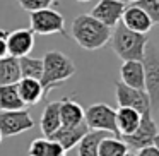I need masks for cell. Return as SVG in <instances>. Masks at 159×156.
<instances>
[{"label":"cell","instance_id":"1","mask_svg":"<svg viewBox=\"0 0 159 156\" xmlns=\"http://www.w3.org/2000/svg\"><path fill=\"white\" fill-rule=\"evenodd\" d=\"M72 38L84 50H99L110 41L111 29L101 24L91 14H80L72 22Z\"/></svg>","mask_w":159,"mask_h":156},{"label":"cell","instance_id":"2","mask_svg":"<svg viewBox=\"0 0 159 156\" xmlns=\"http://www.w3.org/2000/svg\"><path fill=\"white\" fill-rule=\"evenodd\" d=\"M43 76L39 79L45 91V96L52 89L62 86L65 81H69L74 74L77 72L75 64L70 57H67L65 53L57 52V50H50L43 57Z\"/></svg>","mask_w":159,"mask_h":156},{"label":"cell","instance_id":"3","mask_svg":"<svg viewBox=\"0 0 159 156\" xmlns=\"http://www.w3.org/2000/svg\"><path fill=\"white\" fill-rule=\"evenodd\" d=\"M110 43L113 52L116 53V57H120L123 62H127V60H142L149 38L145 35H140V33L130 31L121 22H118L115 26V29L111 31Z\"/></svg>","mask_w":159,"mask_h":156},{"label":"cell","instance_id":"4","mask_svg":"<svg viewBox=\"0 0 159 156\" xmlns=\"http://www.w3.org/2000/svg\"><path fill=\"white\" fill-rule=\"evenodd\" d=\"M144 65V76H145V93L151 101V111H159V48L152 43H147L145 53L142 59Z\"/></svg>","mask_w":159,"mask_h":156},{"label":"cell","instance_id":"5","mask_svg":"<svg viewBox=\"0 0 159 156\" xmlns=\"http://www.w3.org/2000/svg\"><path fill=\"white\" fill-rule=\"evenodd\" d=\"M84 124L89 130H101L120 137L116 129V110L106 103H94L87 106V110H84Z\"/></svg>","mask_w":159,"mask_h":156},{"label":"cell","instance_id":"6","mask_svg":"<svg viewBox=\"0 0 159 156\" xmlns=\"http://www.w3.org/2000/svg\"><path fill=\"white\" fill-rule=\"evenodd\" d=\"M31 29L34 35H63L67 36L65 31V17L55 9H41L34 11L29 16Z\"/></svg>","mask_w":159,"mask_h":156},{"label":"cell","instance_id":"7","mask_svg":"<svg viewBox=\"0 0 159 156\" xmlns=\"http://www.w3.org/2000/svg\"><path fill=\"white\" fill-rule=\"evenodd\" d=\"M34 127L29 110H12V111H0V132L2 137H12L22 132H28Z\"/></svg>","mask_w":159,"mask_h":156},{"label":"cell","instance_id":"8","mask_svg":"<svg viewBox=\"0 0 159 156\" xmlns=\"http://www.w3.org/2000/svg\"><path fill=\"white\" fill-rule=\"evenodd\" d=\"M159 132L157 124H156L152 113H144L142 115V120L139 124V127L135 129L134 134H128V135H120V139L127 144L128 149H142V148H147V146H152L154 142L156 134Z\"/></svg>","mask_w":159,"mask_h":156},{"label":"cell","instance_id":"9","mask_svg":"<svg viewBox=\"0 0 159 156\" xmlns=\"http://www.w3.org/2000/svg\"><path fill=\"white\" fill-rule=\"evenodd\" d=\"M115 91H116L118 106L134 108V110H137L140 115L151 111V101H149V96L144 89H134V87H128V86H125L123 83L118 81V83L115 84Z\"/></svg>","mask_w":159,"mask_h":156},{"label":"cell","instance_id":"10","mask_svg":"<svg viewBox=\"0 0 159 156\" xmlns=\"http://www.w3.org/2000/svg\"><path fill=\"white\" fill-rule=\"evenodd\" d=\"M125 9H127V5L123 0H99L93 7L91 16L111 29L118 22H121V16H123Z\"/></svg>","mask_w":159,"mask_h":156},{"label":"cell","instance_id":"11","mask_svg":"<svg viewBox=\"0 0 159 156\" xmlns=\"http://www.w3.org/2000/svg\"><path fill=\"white\" fill-rule=\"evenodd\" d=\"M34 48V33L31 28L14 29L7 36V53L11 57L21 59L29 55V52Z\"/></svg>","mask_w":159,"mask_h":156},{"label":"cell","instance_id":"12","mask_svg":"<svg viewBox=\"0 0 159 156\" xmlns=\"http://www.w3.org/2000/svg\"><path fill=\"white\" fill-rule=\"evenodd\" d=\"M121 24L125 28H128L130 31L134 33H140V35H145V33L151 31L152 24L154 22L151 21L145 11H142L139 5H130V7L125 9L123 16H121Z\"/></svg>","mask_w":159,"mask_h":156},{"label":"cell","instance_id":"13","mask_svg":"<svg viewBox=\"0 0 159 156\" xmlns=\"http://www.w3.org/2000/svg\"><path fill=\"white\" fill-rule=\"evenodd\" d=\"M89 132L86 124H80V125H75V127H67V125H60L48 139L58 142L65 151H70L72 148H75L77 144L80 142V139Z\"/></svg>","mask_w":159,"mask_h":156},{"label":"cell","instance_id":"14","mask_svg":"<svg viewBox=\"0 0 159 156\" xmlns=\"http://www.w3.org/2000/svg\"><path fill=\"white\" fill-rule=\"evenodd\" d=\"M120 77H121L120 83H123L125 86L134 87V89H144L145 76H144L142 60H127V62H123L120 67Z\"/></svg>","mask_w":159,"mask_h":156},{"label":"cell","instance_id":"15","mask_svg":"<svg viewBox=\"0 0 159 156\" xmlns=\"http://www.w3.org/2000/svg\"><path fill=\"white\" fill-rule=\"evenodd\" d=\"M60 122L67 127H75L84 124V108L70 96L60 100Z\"/></svg>","mask_w":159,"mask_h":156},{"label":"cell","instance_id":"16","mask_svg":"<svg viewBox=\"0 0 159 156\" xmlns=\"http://www.w3.org/2000/svg\"><path fill=\"white\" fill-rule=\"evenodd\" d=\"M16 86H17V93L26 106L38 105L45 98V91H43V86L38 79H24L22 77Z\"/></svg>","mask_w":159,"mask_h":156},{"label":"cell","instance_id":"17","mask_svg":"<svg viewBox=\"0 0 159 156\" xmlns=\"http://www.w3.org/2000/svg\"><path fill=\"white\" fill-rule=\"evenodd\" d=\"M142 120V115L134 108H127V106H120L116 110V129H118V135H128L134 134L135 129L139 127Z\"/></svg>","mask_w":159,"mask_h":156},{"label":"cell","instance_id":"18","mask_svg":"<svg viewBox=\"0 0 159 156\" xmlns=\"http://www.w3.org/2000/svg\"><path fill=\"white\" fill-rule=\"evenodd\" d=\"M60 125H62V122H60V101H50L41 115V122H39L41 132L45 134V137H50Z\"/></svg>","mask_w":159,"mask_h":156},{"label":"cell","instance_id":"19","mask_svg":"<svg viewBox=\"0 0 159 156\" xmlns=\"http://www.w3.org/2000/svg\"><path fill=\"white\" fill-rule=\"evenodd\" d=\"M21 81V69H19V59L16 57H4L0 59V86H11Z\"/></svg>","mask_w":159,"mask_h":156},{"label":"cell","instance_id":"20","mask_svg":"<svg viewBox=\"0 0 159 156\" xmlns=\"http://www.w3.org/2000/svg\"><path fill=\"white\" fill-rule=\"evenodd\" d=\"M108 132L101 130H89L80 142L77 144V154L79 156H99V142L108 137Z\"/></svg>","mask_w":159,"mask_h":156},{"label":"cell","instance_id":"21","mask_svg":"<svg viewBox=\"0 0 159 156\" xmlns=\"http://www.w3.org/2000/svg\"><path fill=\"white\" fill-rule=\"evenodd\" d=\"M22 108H26V105L22 103L16 84H11V86H0V111L22 110Z\"/></svg>","mask_w":159,"mask_h":156},{"label":"cell","instance_id":"22","mask_svg":"<svg viewBox=\"0 0 159 156\" xmlns=\"http://www.w3.org/2000/svg\"><path fill=\"white\" fill-rule=\"evenodd\" d=\"M19 69H21V79H41L43 76V60L34 57H21L19 59Z\"/></svg>","mask_w":159,"mask_h":156},{"label":"cell","instance_id":"23","mask_svg":"<svg viewBox=\"0 0 159 156\" xmlns=\"http://www.w3.org/2000/svg\"><path fill=\"white\" fill-rule=\"evenodd\" d=\"M127 151V144L115 135H108L99 142V156H125Z\"/></svg>","mask_w":159,"mask_h":156},{"label":"cell","instance_id":"24","mask_svg":"<svg viewBox=\"0 0 159 156\" xmlns=\"http://www.w3.org/2000/svg\"><path fill=\"white\" fill-rule=\"evenodd\" d=\"M29 156H50V139L48 137H39L29 144L28 149Z\"/></svg>","mask_w":159,"mask_h":156},{"label":"cell","instance_id":"25","mask_svg":"<svg viewBox=\"0 0 159 156\" xmlns=\"http://www.w3.org/2000/svg\"><path fill=\"white\" fill-rule=\"evenodd\" d=\"M135 5L145 11V14L151 17L154 24H159V0H139Z\"/></svg>","mask_w":159,"mask_h":156},{"label":"cell","instance_id":"26","mask_svg":"<svg viewBox=\"0 0 159 156\" xmlns=\"http://www.w3.org/2000/svg\"><path fill=\"white\" fill-rule=\"evenodd\" d=\"M19 5H21L24 11H28L29 14L34 11H41V9H50L55 0H17Z\"/></svg>","mask_w":159,"mask_h":156},{"label":"cell","instance_id":"27","mask_svg":"<svg viewBox=\"0 0 159 156\" xmlns=\"http://www.w3.org/2000/svg\"><path fill=\"white\" fill-rule=\"evenodd\" d=\"M7 36H9V31H4L0 29V59L7 57Z\"/></svg>","mask_w":159,"mask_h":156},{"label":"cell","instance_id":"28","mask_svg":"<svg viewBox=\"0 0 159 156\" xmlns=\"http://www.w3.org/2000/svg\"><path fill=\"white\" fill-rule=\"evenodd\" d=\"M137 156H159V149L156 146H147V148H142L135 153Z\"/></svg>","mask_w":159,"mask_h":156},{"label":"cell","instance_id":"29","mask_svg":"<svg viewBox=\"0 0 159 156\" xmlns=\"http://www.w3.org/2000/svg\"><path fill=\"white\" fill-rule=\"evenodd\" d=\"M152 146H156V148L159 149V132L156 134V137H154V142H152Z\"/></svg>","mask_w":159,"mask_h":156},{"label":"cell","instance_id":"30","mask_svg":"<svg viewBox=\"0 0 159 156\" xmlns=\"http://www.w3.org/2000/svg\"><path fill=\"white\" fill-rule=\"evenodd\" d=\"M125 156H137V154H135L134 151H130V149H128V151H127V154H125Z\"/></svg>","mask_w":159,"mask_h":156},{"label":"cell","instance_id":"31","mask_svg":"<svg viewBox=\"0 0 159 156\" xmlns=\"http://www.w3.org/2000/svg\"><path fill=\"white\" fill-rule=\"evenodd\" d=\"M128 2H134V4H137V2H139V0H128Z\"/></svg>","mask_w":159,"mask_h":156},{"label":"cell","instance_id":"32","mask_svg":"<svg viewBox=\"0 0 159 156\" xmlns=\"http://www.w3.org/2000/svg\"><path fill=\"white\" fill-rule=\"evenodd\" d=\"M77 2H91V0H77Z\"/></svg>","mask_w":159,"mask_h":156},{"label":"cell","instance_id":"33","mask_svg":"<svg viewBox=\"0 0 159 156\" xmlns=\"http://www.w3.org/2000/svg\"><path fill=\"white\" fill-rule=\"evenodd\" d=\"M2 139H4V137H2V132H0V142H2Z\"/></svg>","mask_w":159,"mask_h":156}]
</instances>
